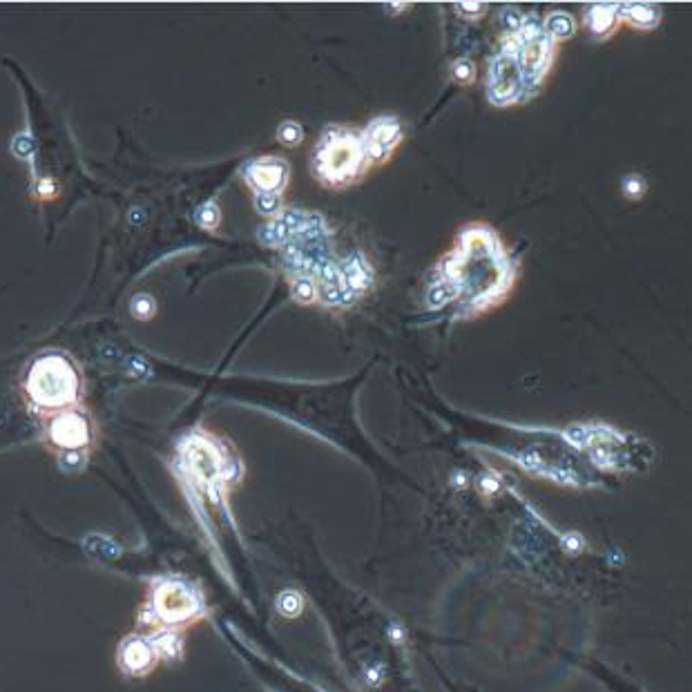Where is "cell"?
Segmentation results:
<instances>
[{
  "instance_id": "obj_1",
  "label": "cell",
  "mask_w": 692,
  "mask_h": 692,
  "mask_svg": "<svg viewBox=\"0 0 692 692\" xmlns=\"http://www.w3.org/2000/svg\"><path fill=\"white\" fill-rule=\"evenodd\" d=\"M371 159L362 134L333 126L324 130L313 155V175L324 188L344 190L367 175Z\"/></svg>"
},
{
  "instance_id": "obj_14",
  "label": "cell",
  "mask_w": 692,
  "mask_h": 692,
  "mask_svg": "<svg viewBox=\"0 0 692 692\" xmlns=\"http://www.w3.org/2000/svg\"><path fill=\"white\" fill-rule=\"evenodd\" d=\"M277 139H280L288 148L300 146L302 139H304V130L297 121H284L280 130H277Z\"/></svg>"
},
{
  "instance_id": "obj_9",
  "label": "cell",
  "mask_w": 692,
  "mask_h": 692,
  "mask_svg": "<svg viewBox=\"0 0 692 692\" xmlns=\"http://www.w3.org/2000/svg\"><path fill=\"white\" fill-rule=\"evenodd\" d=\"M342 277L353 297L367 293L373 284V271L367 264V259L362 257V253H353L349 259H346L342 266Z\"/></svg>"
},
{
  "instance_id": "obj_6",
  "label": "cell",
  "mask_w": 692,
  "mask_h": 692,
  "mask_svg": "<svg viewBox=\"0 0 692 692\" xmlns=\"http://www.w3.org/2000/svg\"><path fill=\"white\" fill-rule=\"evenodd\" d=\"M364 148L371 163H384L396 152V148L402 143V126L398 119L393 117H380L373 119L367 130L362 132Z\"/></svg>"
},
{
  "instance_id": "obj_18",
  "label": "cell",
  "mask_w": 692,
  "mask_h": 692,
  "mask_svg": "<svg viewBox=\"0 0 692 692\" xmlns=\"http://www.w3.org/2000/svg\"><path fill=\"white\" fill-rule=\"evenodd\" d=\"M132 313L139 317V320H148V317L155 313V300L150 295H137L132 302Z\"/></svg>"
},
{
  "instance_id": "obj_16",
  "label": "cell",
  "mask_w": 692,
  "mask_h": 692,
  "mask_svg": "<svg viewBox=\"0 0 692 692\" xmlns=\"http://www.w3.org/2000/svg\"><path fill=\"white\" fill-rule=\"evenodd\" d=\"M255 208L262 215H280L282 210V197L280 195H268V192H262V195H255Z\"/></svg>"
},
{
  "instance_id": "obj_2",
  "label": "cell",
  "mask_w": 692,
  "mask_h": 692,
  "mask_svg": "<svg viewBox=\"0 0 692 692\" xmlns=\"http://www.w3.org/2000/svg\"><path fill=\"white\" fill-rule=\"evenodd\" d=\"M25 393L43 411L56 413L76 407L81 398V373L67 355L45 351L27 369Z\"/></svg>"
},
{
  "instance_id": "obj_10",
  "label": "cell",
  "mask_w": 692,
  "mask_h": 692,
  "mask_svg": "<svg viewBox=\"0 0 692 692\" xmlns=\"http://www.w3.org/2000/svg\"><path fill=\"white\" fill-rule=\"evenodd\" d=\"M291 293L297 304H315L320 300V284L313 275H297L291 282Z\"/></svg>"
},
{
  "instance_id": "obj_12",
  "label": "cell",
  "mask_w": 692,
  "mask_h": 692,
  "mask_svg": "<svg viewBox=\"0 0 692 692\" xmlns=\"http://www.w3.org/2000/svg\"><path fill=\"white\" fill-rule=\"evenodd\" d=\"M623 12H626L623 16H626L634 27H643V30H648V27H655L661 18L657 9H652L648 5H628L626 9H623Z\"/></svg>"
},
{
  "instance_id": "obj_13",
  "label": "cell",
  "mask_w": 692,
  "mask_h": 692,
  "mask_svg": "<svg viewBox=\"0 0 692 692\" xmlns=\"http://www.w3.org/2000/svg\"><path fill=\"white\" fill-rule=\"evenodd\" d=\"M545 34L556 41H565L574 34V21L563 12H556L545 21Z\"/></svg>"
},
{
  "instance_id": "obj_17",
  "label": "cell",
  "mask_w": 692,
  "mask_h": 692,
  "mask_svg": "<svg viewBox=\"0 0 692 692\" xmlns=\"http://www.w3.org/2000/svg\"><path fill=\"white\" fill-rule=\"evenodd\" d=\"M197 221H199V224L204 226V228H208V230H215V228H217V224H219V208L213 204V201L199 208Z\"/></svg>"
},
{
  "instance_id": "obj_8",
  "label": "cell",
  "mask_w": 692,
  "mask_h": 692,
  "mask_svg": "<svg viewBox=\"0 0 692 692\" xmlns=\"http://www.w3.org/2000/svg\"><path fill=\"white\" fill-rule=\"evenodd\" d=\"M163 655L159 639L128 637L119 648V666L132 677H141L155 668V663Z\"/></svg>"
},
{
  "instance_id": "obj_15",
  "label": "cell",
  "mask_w": 692,
  "mask_h": 692,
  "mask_svg": "<svg viewBox=\"0 0 692 692\" xmlns=\"http://www.w3.org/2000/svg\"><path fill=\"white\" fill-rule=\"evenodd\" d=\"M451 76H454V81H458L460 85L474 83V79H476V65L469 59H458L454 65H451Z\"/></svg>"
},
{
  "instance_id": "obj_5",
  "label": "cell",
  "mask_w": 692,
  "mask_h": 692,
  "mask_svg": "<svg viewBox=\"0 0 692 692\" xmlns=\"http://www.w3.org/2000/svg\"><path fill=\"white\" fill-rule=\"evenodd\" d=\"M521 81V67H518L514 47L509 45V50L505 47V50L496 56L492 72H489V99L496 105L512 103L518 92H521Z\"/></svg>"
},
{
  "instance_id": "obj_3",
  "label": "cell",
  "mask_w": 692,
  "mask_h": 692,
  "mask_svg": "<svg viewBox=\"0 0 692 692\" xmlns=\"http://www.w3.org/2000/svg\"><path fill=\"white\" fill-rule=\"evenodd\" d=\"M199 612L201 599L195 588L184 581L168 579L152 588L143 621L157 623L161 628H172L197 619Z\"/></svg>"
},
{
  "instance_id": "obj_19",
  "label": "cell",
  "mask_w": 692,
  "mask_h": 692,
  "mask_svg": "<svg viewBox=\"0 0 692 692\" xmlns=\"http://www.w3.org/2000/svg\"><path fill=\"white\" fill-rule=\"evenodd\" d=\"M458 9H460V12H474V16H478L476 12H485V5L483 3H472V5H469V3H460V5H456Z\"/></svg>"
},
{
  "instance_id": "obj_7",
  "label": "cell",
  "mask_w": 692,
  "mask_h": 692,
  "mask_svg": "<svg viewBox=\"0 0 692 692\" xmlns=\"http://www.w3.org/2000/svg\"><path fill=\"white\" fill-rule=\"evenodd\" d=\"M288 175H291L288 163L277 157L255 159L248 163L244 170L246 184L255 190V195H262V192H268V195H282V190L288 184Z\"/></svg>"
},
{
  "instance_id": "obj_4",
  "label": "cell",
  "mask_w": 692,
  "mask_h": 692,
  "mask_svg": "<svg viewBox=\"0 0 692 692\" xmlns=\"http://www.w3.org/2000/svg\"><path fill=\"white\" fill-rule=\"evenodd\" d=\"M45 434L54 449L63 451L67 456H74L90 447L92 422L88 413L81 411L79 407H70L52 413V418L45 425Z\"/></svg>"
},
{
  "instance_id": "obj_11",
  "label": "cell",
  "mask_w": 692,
  "mask_h": 692,
  "mask_svg": "<svg viewBox=\"0 0 692 692\" xmlns=\"http://www.w3.org/2000/svg\"><path fill=\"white\" fill-rule=\"evenodd\" d=\"M614 21H617V7L614 5H594L588 12V25L594 34H608Z\"/></svg>"
}]
</instances>
